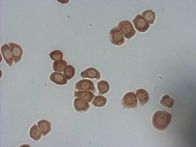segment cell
Wrapping results in <instances>:
<instances>
[{"label": "cell", "instance_id": "obj_1", "mask_svg": "<svg viewBox=\"0 0 196 147\" xmlns=\"http://www.w3.org/2000/svg\"><path fill=\"white\" fill-rule=\"evenodd\" d=\"M172 115L164 110L156 111L152 118V124L155 128L160 130H165L170 124Z\"/></svg>", "mask_w": 196, "mask_h": 147}, {"label": "cell", "instance_id": "obj_2", "mask_svg": "<svg viewBox=\"0 0 196 147\" xmlns=\"http://www.w3.org/2000/svg\"><path fill=\"white\" fill-rule=\"evenodd\" d=\"M118 28L121 31L124 37L129 39L136 34L131 23L128 20H124L119 22Z\"/></svg>", "mask_w": 196, "mask_h": 147}, {"label": "cell", "instance_id": "obj_3", "mask_svg": "<svg viewBox=\"0 0 196 147\" xmlns=\"http://www.w3.org/2000/svg\"><path fill=\"white\" fill-rule=\"evenodd\" d=\"M121 104L125 108L134 109L138 106V99L134 92L127 93L122 100Z\"/></svg>", "mask_w": 196, "mask_h": 147}, {"label": "cell", "instance_id": "obj_4", "mask_svg": "<svg viewBox=\"0 0 196 147\" xmlns=\"http://www.w3.org/2000/svg\"><path fill=\"white\" fill-rule=\"evenodd\" d=\"M109 37L111 43L115 45L120 46L125 42L123 36L118 27L111 30Z\"/></svg>", "mask_w": 196, "mask_h": 147}, {"label": "cell", "instance_id": "obj_5", "mask_svg": "<svg viewBox=\"0 0 196 147\" xmlns=\"http://www.w3.org/2000/svg\"><path fill=\"white\" fill-rule=\"evenodd\" d=\"M132 22L136 29L140 32H145L150 26L140 14L137 15Z\"/></svg>", "mask_w": 196, "mask_h": 147}, {"label": "cell", "instance_id": "obj_6", "mask_svg": "<svg viewBox=\"0 0 196 147\" xmlns=\"http://www.w3.org/2000/svg\"><path fill=\"white\" fill-rule=\"evenodd\" d=\"M75 88L79 91L88 90L94 93L96 90L93 82L87 79H83L78 82L75 84Z\"/></svg>", "mask_w": 196, "mask_h": 147}, {"label": "cell", "instance_id": "obj_7", "mask_svg": "<svg viewBox=\"0 0 196 147\" xmlns=\"http://www.w3.org/2000/svg\"><path fill=\"white\" fill-rule=\"evenodd\" d=\"M10 47L8 44H5L2 46L1 50L6 62L11 67L13 64L14 59Z\"/></svg>", "mask_w": 196, "mask_h": 147}, {"label": "cell", "instance_id": "obj_8", "mask_svg": "<svg viewBox=\"0 0 196 147\" xmlns=\"http://www.w3.org/2000/svg\"><path fill=\"white\" fill-rule=\"evenodd\" d=\"M8 45L11 48L14 62L17 63L21 59L23 54L22 47L18 44L13 42H9Z\"/></svg>", "mask_w": 196, "mask_h": 147}, {"label": "cell", "instance_id": "obj_9", "mask_svg": "<svg viewBox=\"0 0 196 147\" xmlns=\"http://www.w3.org/2000/svg\"><path fill=\"white\" fill-rule=\"evenodd\" d=\"M74 104L75 110L81 112L87 111L90 107V105L87 102L79 98L74 99Z\"/></svg>", "mask_w": 196, "mask_h": 147}, {"label": "cell", "instance_id": "obj_10", "mask_svg": "<svg viewBox=\"0 0 196 147\" xmlns=\"http://www.w3.org/2000/svg\"><path fill=\"white\" fill-rule=\"evenodd\" d=\"M50 81L59 85H64L67 83V80L62 73L54 72L51 74L49 77Z\"/></svg>", "mask_w": 196, "mask_h": 147}, {"label": "cell", "instance_id": "obj_11", "mask_svg": "<svg viewBox=\"0 0 196 147\" xmlns=\"http://www.w3.org/2000/svg\"><path fill=\"white\" fill-rule=\"evenodd\" d=\"M81 76L83 79L88 78L90 79L96 78L99 80L100 78V74L96 69L94 68H88L81 73Z\"/></svg>", "mask_w": 196, "mask_h": 147}, {"label": "cell", "instance_id": "obj_12", "mask_svg": "<svg viewBox=\"0 0 196 147\" xmlns=\"http://www.w3.org/2000/svg\"><path fill=\"white\" fill-rule=\"evenodd\" d=\"M37 125L43 136H46L52 130L51 124L48 120H40L38 122Z\"/></svg>", "mask_w": 196, "mask_h": 147}, {"label": "cell", "instance_id": "obj_13", "mask_svg": "<svg viewBox=\"0 0 196 147\" xmlns=\"http://www.w3.org/2000/svg\"><path fill=\"white\" fill-rule=\"evenodd\" d=\"M74 97L81 98L90 103L94 98L95 95L90 91H79L74 92Z\"/></svg>", "mask_w": 196, "mask_h": 147}, {"label": "cell", "instance_id": "obj_14", "mask_svg": "<svg viewBox=\"0 0 196 147\" xmlns=\"http://www.w3.org/2000/svg\"><path fill=\"white\" fill-rule=\"evenodd\" d=\"M136 92L141 105H144L147 103L149 97L146 91L143 89H140L136 91Z\"/></svg>", "mask_w": 196, "mask_h": 147}, {"label": "cell", "instance_id": "obj_15", "mask_svg": "<svg viewBox=\"0 0 196 147\" xmlns=\"http://www.w3.org/2000/svg\"><path fill=\"white\" fill-rule=\"evenodd\" d=\"M155 13L151 10H148L144 11L141 15L148 23L152 24L155 19Z\"/></svg>", "mask_w": 196, "mask_h": 147}, {"label": "cell", "instance_id": "obj_16", "mask_svg": "<svg viewBox=\"0 0 196 147\" xmlns=\"http://www.w3.org/2000/svg\"><path fill=\"white\" fill-rule=\"evenodd\" d=\"M67 65V62L62 59L54 61L53 64V68L55 72H62Z\"/></svg>", "mask_w": 196, "mask_h": 147}, {"label": "cell", "instance_id": "obj_17", "mask_svg": "<svg viewBox=\"0 0 196 147\" xmlns=\"http://www.w3.org/2000/svg\"><path fill=\"white\" fill-rule=\"evenodd\" d=\"M97 84L99 91V94L103 95L108 92L109 89V86L107 81L101 80L97 83Z\"/></svg>", "mask_w": 196, "mask_h": 147}, {"label": "cell", "instance_id": "obj_18", "mask_svg": "<svg viewBox=\"0 0 196 147\" xmlns=\"http://www.w3.org/2000/svg\"><path fill=\"white\" fill-rule=\"evenodd\" d=\"M29 134L30 137L35 141H38L41 137L42 134L36 124L33 125L31 128Z\"/></svg>", "mask_w": 196, "mask_h": 147}, {"label": "cell", "instance_id": "obj_19", "mask_svg": "<svg viewBox=\"0 0 196 147\" xmlns=\"http://www.w3.org/2000/svg\"><path fill=\"white\" fill-rule=\"evenodd\" d=\"M174 102V100L167 94L163 96L160 101V103L163 106L168 108L172 107Z\"/></svg>", "mask_w": 196, "mask_h": 147}, {"label": "cell", "instance_id": "obj_20", "mask_svg": "<svg viewBox=\"0 0 196 147\" xmlns=\"http://www.w3.org/2000/svg\"><path fill=\"white\" fill-rule=\"evenodd\" d=\"M106 102L107 99L105 97L99 95L95 97L92 103L95 107H100L105 106Z\"/></svg>", "mask_w": 196, "mask_h": 147}, {"label": "cell", "instance_id": "obj_21", "mask_svg": "<svg viewBox=\"0 0 196 147\" xmlns=\"http://www.w3.org/2000/svg\"><path fill=\"white\" fill-rule=\"evenodd\" d=\"M75 73L74 68L71 65H67L63 71V74L68 80L72 78L74 76Z\"/></svg>", "mask_w": 196, "mask_h": 147}, {"label": "cell", "instance_id": "obj_22", "mask_svg": "<svg viewBox=\"0 0 196 147\" xmlns=\"http://www.w3.org/2000/svg\"><path fill=\"white\" fill-rule=\"evenodd\" d=\"M49 55L52 60L55 61L62 59L64 56L63 53L61 51L58 50L51 52Z\"/></svg>", "mask_w": 196, "mask_h": 147}, {"label": "cell", "instance_id": "obj_23", "mask_svg": "<svg viewBox=\"0 0 196 147\" xmlns=\"http://www.w3.org/2000/svg\"><path fill=\"white\" fill-rule=\"evenodd\" d=\"M57 1H58L59 2H60L62 3V4H66L68 3V2L69 1V0H57Z\"/></svg>", "mask_w": 196, "mask_h": 147}]
</instances>
